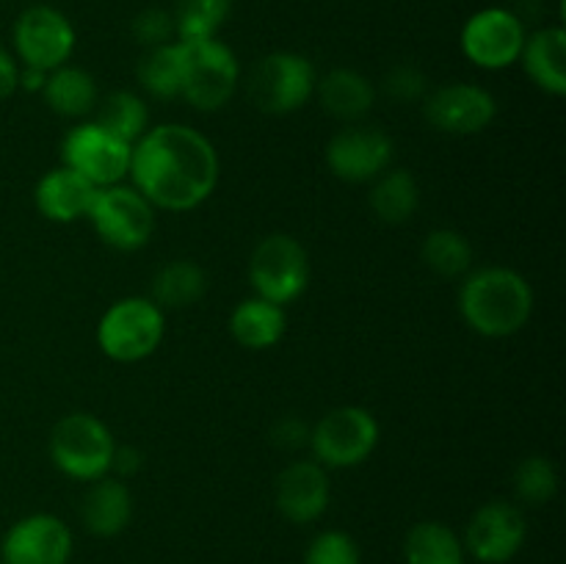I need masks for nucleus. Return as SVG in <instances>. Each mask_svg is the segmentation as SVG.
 I'll return each instance as SVG.
<instances>
[{
	"label": "nucleus",
	"instance_id": "nucleus-1",
	"mask_svg": "<svg viewBox=\"0 0 566 564\" xmlns=\"http://www.w3.org/2000/svg\"><path fill=\"white\" fill-rule=\"evenodd\" d=\"M127 175L153 208L186 213L213 197L221 160L208 136L180 122H169L149 127L133 144Z\"/></svg>",
	"mask_w": 566,
	"mask_h": 564
},
{
	"label": "nucleus",
	"instance_id": "nucleus-2",
	"mask_svg": "<svg viewBox=\"0 0 566 564\" xmlns=\"http://www.w3.org/2000/svg\"><path fill=\"white\" fill-rule=\"evenodd\" d=\"M464 324L484 337H512L534 313V291L520 271L503 265L470 271L459 291Z\"/></svg>",
	"mask_w": 566,
	"mask_h": 564
},
{
	"label": "nucleus",
	"instance_id": "nucleus-3",
	"mask_svg": "<svg viewBox=\"0 0 566 564\" xmlns=\"http://www.w3.org/2000/svg\"><path fill=\"white\" fill-rule=\"evenodd\" d=\"M166 335V313L147 296H125L111 304L97 324V346L114 363L153 357Z\"/></svg>",
	"mask_w": 566,
	"mask_h": 564
},
{
	"label": "nucleus",
	"instance_id": "nucleus-4",
	"mask_svg": "<svg viewBox=\"0 0 566 564\" xmlns=\"http://www.w3.org/2000/svg\"><path fill=\"white\" fill-rule=\"evenodd\" d=\"M116 440L108 426L88 412H70L50 431V459L75 481H97L111 473Z\"/></svg>",
	"mask_w": 566,
	"mask_h": 564
},
{
	"label": "nucleus",
	"instance_id": "nucleus-5",
	"mask_svg": "<svg viewBox=\"0 0 566 564\" xmlns=\"http://www.w3.org/2000/svg\"><path fill=\"white\" fill-rule=\"evenodd\" d=\"M182 59V94L197 111H219L235 94L241 81V66L235 53L216 39L177 42Z\"/></svg>",
	"mask_w": 566,
	"mask_h": 564
},
{
	"label": "nucleus",
	"instance_id": "nucleus-6",
	"mask_svg": "<svg viewBox=\"0 0 566 564\" xmlns=\"http://www.w3.org/2000/svg\"><path fill=\"white\" fill-rule=\"evenodd\" d=\"M379 446V420L365 407L329 409L310 429V451L321 468H357L368 462Z\"/></svg>",
	"mask_w": 566,
	"mask_h": 564
},
{
	"label": "nucleus",
	"instance_id": "nucleus-7",
	"mask_svg": "<svg viewBox=\"0 0 566 564\" xmlns=\"http://www.w3.org/2000/svg\"><path fill=\"white\" fill-rule=\"evenodd\" d=\"M249 285L254 296L280 307L296 302L310 285L307 249L287 232L265 236L249 258Z\"/></svg>",
	"mask_w": 566,
	"mask_h": 564
},
{
	"label": "nucleus",
	"instance_id": "nucleus-8",
	"mask_svg": "<svg viewBox=\"0 0 566 564\" xmlns=\"http://www.w3.org/2000/svg\"><path fill=\"white\" fill-rule=\"evenodd\" d=\"M315 83L318 72L313 61L302 53L276 50L254 64L249 75V97L265 114L285 116L304 108L315 97Z\"/></svg>",
	"mask_w": 566,
	"mask_h": 564
},
{
	"label": "nucleus",
	"instance_id": "nucleus-9",
	"mask_svg": "<svg viewBox=\"0 0 566 564\" xmlns=\"http://www.w3.org/2000/svg\"><path fill=\"white\" fill-rule=\"evenodd\" d=\"M86 219L99 241L116 252H138L155 232V208L125 182L97 188Z\"/></svg>",
	"mask_w": 566,
	"mask_h": 564
},
{
	"label": "nucleus",
	"instance_id": "nucleus-10",
	"mask_svg": "<svg viewBox=\"0 0 566 564\" xmlns=\"http://www.w3.org/2000/svg\"><path fill=\"white\" fill-rule=\"evenodd\" d=\"M525 39H528V28H525L523 17L514 14L512 9H503V6H490V9L475 11L464 22L459 44H462L464 59L473 66L486 72H501L517 64Z\"/></svg>",
	"mask_w": 566,
	"mask_h": 564
},
{
	"label": "nucleus",
	"instance_id": "nucleus-11",
	"mask_svg": "<svg viewBox=\"0 0 566 564\" xmlns=\"http://www.w3.org/2000/svg\"><path fill=\"white\" fill-rule=\"evenodd\" d=\"M11 39H14V53L20 66H31L39 72H53L64 66L77 44L70 17L48 3L28 6L17 17Z\"/></svg>",
	"mask_w": 566,
	"mask_h": 564
},
{
	"label": "nucleus",
	"instance_id": "nucleus-12",
	"mask_svg": "<svg viewBox=\"0 0 566 564\" xmlns=\"http://www.w3.org/2000/svg\"><path fill=\"white\" fill-rule=\"evenodd\" d=\"M133 144L122 142L97 122H81L61 144V160L66 169L86 177L94 188L116 186L130 171Z\"/></svg>",
	"mask_w": 566,
	"mask_h": 564
},
{
	"label": "nucleus",
	"instance_id": "nucleus-13",
	"mask_svg": "<svg viewBox=\"0 0 566 564\" xmlns=\"http://www.w3.org/2000/svg\"><path fill=\"white\" fill-rule=\"evenodd\" d=\"M528 523L523 509L509 501H490L470 518L464 531V553L479 558L481 564H506L523 547Z\"/></svg>",
	"mask_w": 566,
	"mask_h": 564
},
{
	"label": "nucleus",
	"instance_id": "nucleus-14",
	"mask_svg": "<svg viewBox=\"0 0 566 564\" xmlns=\"http://www.w3.org/2000/svg\"><path fill=\"white\" fill-rule=\"evenodd\" d=\"M392 138L379 127L352 125L332 136L326 147V166L343 182H374L392 164Z\"/></svg>",
	"mask_w": 566,
	"mask_h": 564
},
{
	"label": "nucleus",
	"instance_id": "nucleus-15",
	"mask_svg": "<svg viewBox=\"0 0 566 564\" xmlns=\"http://www.w3.org/2000/svg\"><path fill=\"white\" fill-rule=\"evenodd\" d=\"M423 114L434 130L448 136H475L495 122L497 103L484 86L448 83L426 94Z\"/></svg>",
	"mask_w": 566,
	"mask_h": 564
},
{
	"label": "nucleus",
	"instance_id": "nucleus-16",
	"mask_svg": "<svg viewBox=\"0 0 566 564\" xmlns=\"http://www.w3.org/2000/svg\"><path fill=\"white\" fill-rule=\"evenodd\" d=\"M72 531L48 512L28 514L6 531L0 542L3 564H70Z\"/></svg>",
	"mask_w": 566,
	"mask_h": 564
},
{
	"label": "nucleus",
	"instance_id": "nucleus-17",
	"mask_svg": "<svg viewBox=\"0 0 566 564\" xmlns=\"http://www.w3.org/2000/svg\"><path fill=\"white\" fill-rule=\"evenodd\" d=\"M329 476L315 459H298V462H291L276 476L274 501L287 523H315L329 506Z\"/></svg>",
	"mask_w": 566,
	"mask_h": 564
},
{
	"label": "nucleus",
	"instance_id": "nucleus-18",
	"mask_svg": "<svg viewBox=\"0 0 566 564\" xmlns=\"http://www.w3.org/2000/svg\"><path fill=\"white\" fill-rule=\"evenodd\" d=\"M94 194H97V188L86 177L61 164L50 169L48 175H42V180L36 182V191H33V202L48 221L72 224L77 219H86Z\"/></svg>",
	"mask_w": 566,
	"mask_h": 564
},
{
	"label": "nucleus",
	"instance_id": "nucleus-19",
	"mask_svg": "<svg viewBox=\"0 0 566 564\" xmlns=\"http://www.w3.org/2000/svg\"><path fill=\"white\" fill-rule=\"evenodd\" d=\"M130 518L133 495L125 481L111 479V476L88 481V490L81 501V520L88 534L111 540L130 525Z\"/></svg>",
	"mask_w": 566,
	"mask_h": 564
},
{
	"label": "nucleus",
	"instance_id": "nucleus-20",
	"mask_svg": "<svg viewBox=\"0 0 566 564\" xmlns=\"http://www.w3.org/2000/svg\"><path fill=\"white\" fill-rule=\"evenodd\" d=\"M525 75L536 88L553 97L566 94V31L562 25H545L528 33L523 55Z\"/></svg>",
	"mask_w": 566,
	"mask_h": 564
},
{
	"label": "nucleus",
	"instance_id": "nucleus-21",
	"mask_svg": "<svg viewBox=\"0 0 566 564\" xmlns=\"http://www.w3.org/2000/svg\"><path fill=\"white\" fill-rule=\"evenodd\" d=\"M315 97L321 108L340 122H359L370 114L376 103V86L357 70L337 66L315 83Z\"/></svg>",
	"mask_w": 566,
	"mask_h": 564
},
{
	"label": "nucleus",
	"instance_id": "nucleus-22",
	"mask_svg": "<svg viewBox=\"0 0 566 564\" xmlns=\"http://www.w3.org/2000/svg\"><path fill=\"white\" fill-rule=\"evenodd\" d=\"M285 307L265 302L260 296L243 299L230 313V335L235 337L238 346L249 348V352H265V348L276 346L282 335H285Z\"/></svg>",
	"mask_w": 566,
	"mask_h": 564
},
{
	"label": "nucleus",
	"instance_id": "nucleus-23",
	"mask_svg": "<svg viewBox=\"0 0 566 564\" xmlns=\"http://www.w3.org/2000/svg\"><path fill=\"white\" fill-rule=\"evenodd\" d=\"M42 97L53 114L64 119H81L92 114L99 103L97 81L81 66L64 64L59 70L48 72V81L42 86Z\"/></svg>",
	"mask_w": 566,
	"mask_h": 564
},
{
	"label": "nucleus",
	"instance_id": "nucleus-24",
	"mask_svg": "<svg viewBox=\"0 0 566 564\" xmlns=\"http://www.w3.org/2000/svg\"><path fill=\"white\" fill-rule=\"evenodd\" d=\"M208 291V276L193 260H171L153 276V302L160 310H186Z\"/></svg>",
	"mask_w": 566,
	"mask_h": 564
},
{
	"label": "nucleus",
	"instance_id": "nucleus-25",
	"mask_svg": "<svg viewBox=\"0 0 566 564\" xmlns=\"http://www.w3.org/2000/svg\"><path fill=\"white\" fill-rule=\"evenodd\" d=\"M370 208L385 224H407L420 208L418 180L407 169L381 171L370 188Z\"/></svg>",
	"mask_w": 566,
	"mask_h": 564
},
{
	"label": "nucleus",
	"instance_id": "nucleus-26",
	"mask_svg": "<svg viewBox=\"0 0 566 564\" xmlns=\"http://www.w3.org/2000/svg\"><path fill=\"white\" fill-rule=\"evenodd\" d=\"M403 558L407 564H464V545L451 525L423 520L409 529Z\"/></svg>",
	"mask_w": 566,
	"mask_h": 564
},
{
	"label": "nucleus",
	"instance_id": "nucleus-27",
	"mask_svg": "<svg viewBox=\"0 0 566 564\" xmlns=\"http://www.w3.org/2000/svg\"><path fill=\"white\" fill-rule=\"evenodd\" d=\"M94 111H97L94 122L127 144H136L149 130L147 103L136 92H127V88H116V92L105 94Z\"/></svg>",
	"mask_w": 566,
	"mask_h": 564
},
{
	"label": "nucleus",
	"instance_id": "nucleus-28",
	"mask_svg": "<svg viewBox=\"0 0 566 564\" xmlns=\"http://www.w3.org/2000/svg\"><path fill=\"white\" fill-rule=\"evenodd\" d=\"M138 83L155 100H180L182 94V59L180 44L169 42L160 48L144 50L138 61Z\"/></svg>",
	"mask_w": 566,
	"mask_h": 564
},
{
	"label": "nucleus",
	"instance_id": "nucleus-29",
	"mask_svg": "<svg viewBox=\"0 0 566 564\" xmlns=\"http://www.w3.org/2000/svg\"><path fill=\"white\" fill-rule=\"evenodd\" d=\"M420 258H423L426 269L434 271L442 280H459L473 269V243L462 232L442 227V230L426 236Z\"/></svg>",
	"mask_w": 566,
	"mask_h": 564
},
{
	"label": "nucleus",
	"instance_id": "nucleus-30",
	"mask_svg": "<svg viewBox=\"0 0 566 564\" xmlns=\"http://www.w3.org/2000/svg\"><path fill=\"white\" fill-rule=\"evenodd\" d=\"M230 11L232 0H177L171 11L177 42L216 39L221 25L230 20Z\"/></svg>",
	"mask_w": 566,
	"mask_h": 564
},
{
	"label": "nucleus",
	"instance_id": "nucleus-31",
	"mask_svg": "<svg viewBox=\"0 0 566 564\" xmlns=\"http://www.w3.org/2000/svg\"><path fill=\"white\" fill-rule=\"evenodd\" d=\"M514 495L520 501L531 503V506H545L556 498L558 492V470L553 459L534 453V457L523 459L514 470Z\"/></svg>",
	"mask_w": 566,
	"mask_h": 564
},
{
	"label": "nucleus",
	"instance_id": "nucleus-32",
	"mask_svg": "<svg viewBox=\"0 0 566 564\" xmlns=\"http://www.w3.org/2000/svg\"><path fill=\"white\" fill-rule=\"evenodd\" d=\"M304 564H359V547L346 531H321L310 542Z\"/></svg>",
	"mask_w": 566,
	"mask_h": 564
},
{
	"label": "nucleus",
	"instance_id": "nucleus-33",
	"mask_svg": "<svg viewBox=\"0 0 566 564\" xmlns=\"http://www.w3.org/2000/svg\"><path fill=\"white\" fill-rule=\"evenodd\" d=\"M130 33L144 50L169 44L171 39H175V20H171V11L160 9V6H147V9H142L133 17Z\"/></svg>",
	"mask_w": 566,
	"mask_h": 564
},
{
	"label": "nucleus",
	"instance_id": "nucleus-34",
	"mask_svg": "<svg viewBox=\"0 0 566 564\" xmlns=\"http://www.w3.org/2000/svg\"><path fill=\"white\" fill-rule=\"evenodd\" d=\"M385 94L396 103H420L429 94V81L415 64H398L385 75Z\"/></svg>",
	"mask_w": 566,
	"mask_h": 564
},
{
	"label": "nucleus",
	"instance_id": "nucleus-35",
	"mask_svg": "<svg viewBox=\"0 0 566 564\" xmlns=\"http://www.w3.org/2000/svg\"><path fill=\"white\" fill-rule=\"evenodd\" d=\"M271 442L280 451H298V448L310 446V426L298 418L276 420L274 429H271Z\"/></svg>",
	"mask_w": 566,
	"mask_h": 564
},
{
	"label": "nucleus",
	"instance_id": "nucleus-36",
	"mask_svg": "<svg viewBox=\"0 0 566 564\" xmlns=\"http://www.w3.org/2000/svg\"><path fill=\"white\" fill-rule=\"evenodd\" d=\"M20 88V61L0 44V100L11 97Z\"/></svg>",
	"mask_w": 566,
	"mask_h": 564
},
{
	"label": "nucleus",
	"instance_id": "nucleus-37",
	"mask_svg": "<svg viewBox=\"0 0 566 564\" xmlns=\"http://www.w3.org/2000/svg\"><path fill=\"white\" fill-rule=\"evenodd\" d=\"M144 468V453L133 446H116L114 448V459H111V470H116L119 476L130 479L136 476L138 470Z\"/></svg>",
	"mask_w": 566,
	"mask_h": 564
},
{
	"label": "nucleus",
	"instance_id": "nucleus-38",
	"mask_svg": "<svg viewBox=\"0 0 566 564\" xmlns=\"http://www.w3.org/2000/svg\"><path fill=\"white\" fill-rule=\"evenodd\" d=\"M44 81H48V72L20 66V88H25V92H42Z\"/></svg>",
	"mask_w": 566,
	"mask_h": 564
}]
</instances>
